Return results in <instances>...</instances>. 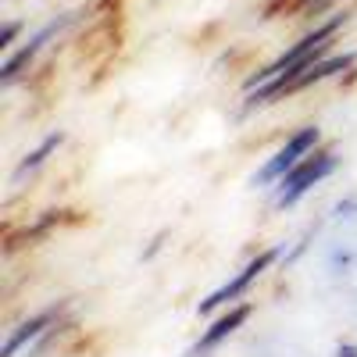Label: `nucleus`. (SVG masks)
I'll list each match as a JSON object with an SVG mask.
<instances>
[{"mask_svg":"<svg viewBox=\"0 0 357 357\" xmlns=\"http://www.w3.org/2000/svg\"><path fill=\"white\" fill-rule=\"evenodd\" d=\"M336 154H329V151H321V154H307V158H301L296 161L282 178H279V207H293L296 200H301L304 193H311L321 178H329L333 172H336Z\"/></svg>","mask_w":357,"mask_h":357,"instance_id":"nucleus-1","label":"nucleus"},{"mask_svg":"<svg viewBox=\"0 0 357 357\" xmlns=\"http://www.w3.org/2000/svg\"><path fill=\"white\" fill-rule=\"evenodd\" d=\"M275 257H279V247H272V250H261V254H257L247 268H240V272H236L225 286H218L211 296H204L197 311H200V314H211V311H218V307H229L232 301H240V296H243V293H247V289H250V286H254L264 272H268V268L275 264Z\"/></svg>","mask_w":357,"mask_h":357,"instance_id":"nucleus-2","label":"nucleus"},{"mask_svg":"<svg viewBox=\"0 0 357 357\" xmlns=\"http://www.w3.org/2000/svg\"><path fill=\"white\" fill-rule=\"evenodd\" d=\"M314 143H318V129L314 126H304V129H296L282 146H279V151L272 154V158H268L264 161V168L254 175V183L257 186H268V183H279V178L296 165V161H301V158H307L311 151H314Z\"/></svg>","mask_w":357,"mask_h":357,"instance_id":"nucleus-3","label":"nucleus"},{"mask_svg":"<svg viewBox=\"0 0 357 357\" xmlns=\"http://www.w3.org/2000/svg\"><path fill=\"white\" fill-rule=\"evenodd\" d=\"M68 22H72V15H65V18H54V22H47V25L40 29V33H36L33 40H25V47H22V50H15V54L8 57V61L0 65V82L11 86V82H15V79H18L29 65L36 61V54H40V50H43V47H47V43H50L57 33H61V29H65Z\"/></svg>","mask_w":357,"mask_h":357,"instance_id":"nucleus-4","label":"nucleus"},{"mask_svg":"<svg viewBox=\"0 0 357 357\" xmlns=\"http://www.w3.org/2000/svg\"><path fill=\"white\" fill-rule=\"evenodd\" d=\"M250 318V304H240V307H229L222 318H215L211 321V329H207L200 340H197V347L190 350V357H200V354H211L218 343H225L236 329H240V325Z\"/></svg>","mask_w":357,"mask_h":357,"instance_id":"nucleus-5","label":"nucleus"},{"mask_svg":"<svg viewBox=\"0 0 357 357\" xmlns=\"http://www.w3.org/2000/svg\"><path fill=\"white\" fill-rule=\"evenodd\" d=\"M357 61V54H333V57H321V61H314L304 75H296L282 93H296V89H307L311 82H321V79H329V75H336V72H347L350 65Z\"/></svg>","mask_w":357,"mask_h":357,"instance_id":"nucleus-6","label":"nucleus"},{"mask_svg":"<svg viewBox=\"0 0 357 357\" xmlns=\"http://www.w3.org/2000/svg\"><path fill=\"white\" fill-rule=\"evenodd\" d=\"M54 321H57V311H43V314H36V318L22 321L18 329L8 336V343H4V350H0V357H18V350H25L33 340H40Z\"/></svg>","mask_w":357,"mask_h":357,"instance_id":"nucleus-7","label":"nucleus"},{"mask_svg":"<svg viewBox=\"0 0 357 357\" xmlns=\"http://www.w3.org/2000/svg\"><path fill=\"white\" fill-rule=\"evenodd\" d=\"M61 143H65V132H50V136H47V139L36 146L33 154H25V161L18 165L15 178H25L29 172H36L40 165H47V158H50V154H57V146H61Z\"/></svg>","mask_w":357,"mask_h":357,"instance_id":"nucleus-8","label":"nucleus"},{"mask_svg":"<svg viewBox=\"0 0 357 357\" xmlns=\"http://www.w3.org/2000/svg\"><path fill=\"white\" fill-rule=\"evenodd\" d=\"M18 29H22L18 22H11V25H4V33H0V47H11V40L18 36Z\"/></svg>","mask_w":357,"mask_h":357,"instance_id":"nucleus-9","label":"nucleus"},{"mask_svg":"<svg viewBox=\"0 0 357 357\" xmlns=\"http://www.w3.org/2000/svg\"><path fill=\"white\" fill-rule=\"evenodd\" d=\"M336 357H357V347H350V343H347V347H340V350H336Z\"/></svg>","mask_w":357,"mask_h":357,"instance_id":"nucleus-10","label":"nucleus"}]
</instances>
